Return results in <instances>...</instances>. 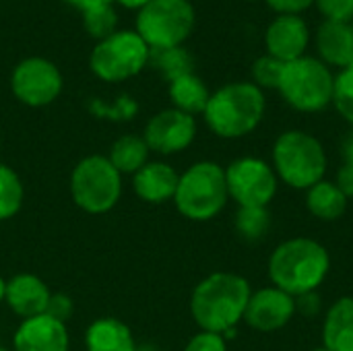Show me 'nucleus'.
<instances>
[{
  "label": "nucleus",
  "mask_w": 353,
  "mask_h": 351,
  "mask_svg": "<svg viewBox=\"0 0 353 351\" xmlns=\"http://www.w3.org/2000/svg\"><path fill=\"white\" fill-rule=\"evenodd\" d=\"M283 66H285V62H281V60H277V58H273L269 54L256 58L254 64H252V83L259 89H277Z\"/></svg>",
  "instance_id": "cd10ccee"
},
{
  "label": "nucleus",
  "mask_w": 353,
  "mask_h": 351,
  "mask_svg": "<svg viewBox=\"0 0 353 351\" xmlns=\"http://www.w3.org/2000/svg\"><path fill=\"white\" fill-rule=\"evenodd\" d=\"M70 337L66 323L50 314L21 321L12 335V351H68Z\"/></svg>",
  "instance_id": "4468645a"
},
{
  "label": "nucleus",
  "mask_w": 353,
  "mask_h": 351,
  "mask_svg": "<svg viewBox=\"0 0 353 351\" xmlns=\"http://www.w3.org/2000/svg\"><path fill=\"white\" fill-rule=\"evenodd\" d=\"M265 93L254 83H228L211 93L203 112L207 126L221 139L250 134L265 116Z\"/></svg>",
  "instance_id": "7ed1b4c3"
},
{
  "label": "nucleus",
  "mask_w": 353,
  "mask_h": 351,
  "mask_svg": "<svg viewBox=\"0 0 353 351\" xmlns=\"http://www.w3.org/2000/svg\"><path fill=\"white\" fill-rule=\"evenodd\" d=\"M333 85L335 77L323 60L302 56L285 62L277 89L292 108L312 114L333 103Z\"/></svg>",
  "instance_id": "0eeeda50"
},
{
  "label": "nucleus",
  "mask_w": 353,
  "mask_h": 351,
  "mask_svg": "<svg viewBox=\"0 0 353 351\" xmlns=\"http://www.w3.org/2000/svg\"><path fill=\"white\" fill-rule=\"evenodd\" d=\"M190 0H151L137 12V33L149 50L182 46L194 29Z\"/></svg>",
  "instance_id": "6e6552de"
},
{
  "label": "nucleus",
  "mask_w": 353,
  "mask_h": 351,
  "mask_svg": "<svg viewBox=\"0 0 353 351\" xmlns=\"http://www.w3.org/2000/svg\"><path fill=\"white\" fill-rule=\"evenodd\" d=\"M0 351H10V350H4V348H0Z\"/></svg>",
  "instance_id": "37998d69"
},
{
  "label": "nucleus",
  "mask_w": 353,
  "mask_h": 351,
  "mask_svg": "<svg viewBox=\"0 0 353 351\" xmlns=\"http://www.w3.org/2000/svg\"><path fill=\"white\" fill-rule=\"evenodd\" d=\"M335 184H337V188L350 199L353 197V168L352 166H343L339 172H337V180H335Z\"/></svg>",
  "instance_id": "c9c22d12"
},
{
  "label": "nucleus",
  "mask_w": 353,
  "mask_h": 351,
  "mask_svg": "<svg viewBox=\"0 0 353 351\" xmlns=\"http://www.w3.org/2000/svg\"><path fill=\"white\" fill-rule=\"evenodd\" d=\"M120 6H124V8H132V10H141L147 2H151V0H116Z\"/></svg>",
  "instance_id": "4c0bfd02"
},
{
  "label": "nucleus",
  "mask_w": 353,
  "mask_h": 351,
  "mask_svg": "<svg viewBox=\"0 0 353 351\" xmlns=\"http://www.w3.org/2000/svg\"><path fill=\"white\" fill-rule=\"evenodd\" d=\"M325 21L335 23H352L353 21V0H314Z\"/></svg>",
  "instance_id": "7c9ffc66"
},
{
  "label": "nucleus",
  "mask_w": 353,
  "mask_h": 351,
  "mask_svg": "<svg viewBox=\"0 0 353 351\" xmlns=\"http://www.w3.org/2000/svg\"><path fill=\"white\" fill-rule=\"evenodd\" d=\"M331 269L327 248L310 238L281 242L269 259V279L275 288L298 298L316 292Z\"/></svg>",
  "instance_id": "f03ea898"
},
{
  "label": "nucleus",
  "mask_w": 353,
  "mask_h": 351,
  "mask_svg": "<svg viewBox=\"0 0 353 351\" xmlns=\"http://www.w3.org/2000/svg\"><path fill=\"white\" fill-rule=\"evenodd\" d=\"M4 298H6V279L0 277V304L4 302Z\"/></svg>",
  "instance_id": "ea45409f"
},
{
  "label": "nucleus",
  "mask_w": 353,
  "mask_h": 351,
  "mask_svg": "<svg viewBox=\"0 0 353 351\" xmlns=\"http://www.w3.org/2000/svg\"><path fill=\"white\" fill-rule=\"evenodd\" d=\"M273 170L288 186L308 190L325 180V147L316 137L304 130H285L273 145Z\"/></svg>",
  "instance_id": "39448f33"
},
{
  "label": "nucleus",
  "mask_w": 353,
  "mask_h": 351,
  "mask_svg": "<svg viewBox=\"0 0 353 351\" xmlns=\"http://www.w3.org/2000/svg\"><path fill=\"white\" fill-rule=\"evenodd\" d=\"M319 308H321V302H319L316 292H310V294L296 298V312H302L306 317H314L319 312Z\"/></svg>",
  "instance_id": "f704fd0d"
},
{
  "label": "nucleus",
  "mask_w": 353,
  "mask_h": 351,
  "mask_svg": "<svg viewBox=\"0 0 353 351\" xmlns=\"http://www.w3.org/2000/svg\"><path fill=\"white\" fill-rule=\"evenodd\" d=\"M312 351H329L327 348H316V350H312Z\"/></svg>",
  "instance_id": "a19ab883"
},
{
  "label": "nucleus",
  "mask_w": 353,
  "mask_h": 351,
  "mask_svg": "<svg viewBox=\"0 0 353 351\" xmlns=\"http://www.w3.org/2000/svg\"><path fill=\"white\" fill-rule=\"evenodd\" d=\"M64 2H68L70 6H74V8H79L81 12H85V10H91V8H95V6L112 4L114 0H64Z\"/></svg>",
  "instance_id": "e433bc0d"
},
{
  "label": "nucleus",
  "mask_w": 353,
  "mask_h": 351,
  "mask_svg": "<svg viewBox=\"0 0 353 351\" xmlns=\"http://www.w3.org/2000/svg\"><path fill=\"white\" fill-rule=\"evenodd\" d=\"M323 348L329 351H353V298H339L325 314Z\"/></svg>",
  "instance_id": "aec40b11"
},
{
  "label": "nucleus",
  "mask_w": 353,
  "mask_h": 351,
  "mask_svg": "<svg viewBox=\"0 0 353 351\" xmlns=\"http://www.w3.org/2000/svg\"><path fill=\"white\" fill-rule=\"evenodd\" d=\"M83 25L91 37L101 41V39H105L118 31L116 29L118 27V12L114 10V4L95 6V8L83 12Z\"/></svg>",
  "instance_id": "bb28decb"
},
{
  "label": "nucleus",
  "mask_w": 353,
  "mask_h": 351,
  "mask_svg": "<svg viewBox=\"0 0 353 351\" xmlns=\"http://www.w3.org/2000/svg\"><path fill=\"white\" fill-rule=\"evenodd\" d=\"M230 201L225 168L217 161H196L180 174L174 205L190 221H209L217 217Z\"/></svg>",
  "instance_id": "20e7f679"
},
{
  "label": "nucleus",
  "mask_w": 353,
  "mask_h": 351,
  "mask_svg": "<svg viewBox=\"0 0 353 351\" xmlns=\"http://www.w3.org/2000/svg\"><path fill=\"white\" fill-rule=\"evenodd\" d=\"M149 147L139 134H122L110 147L108 159L122 176H134L145 163H149Z\"/></svg>",
  "instance_id": "412c9836"
},
{
  "label": "nucleus",
  "mask_w": 353,
  "mask_h": 351,
  "mask_svg": "<svg viewBox=\"0 0 353 351\" xmlns=\"http://www.w3.org/2000/svg\"><path fill=\"white\" fill-rule=\"evenodd\" d=\"M149 62L155 66V70L168 81H176L184 74L194 72V60L190 52L182 46L176 48H165V50H151Z\"/></svg>",
  "instance_id": "b1692460"
},
{
  "label": "nucleus",
  "mask_w": 353,
  "mask_h": 351,
  "mask_svg": "<svg viewBox=\"0 0 353 351\" xmlns=\"http://www.w3.org/2000/svg\"><path fill=\"white\" fill-rule=\"evenodd\" d=\"M228 194L238 207H269L277 194L279 178L265 159L240 157L225 168Z\"/></svg>",
  "instance_id": "9d476101"
},
{
  "label": "nucleus",
  "mask_w": 353,
  "mask_h": 351,
  "mask_svg": "<svg viewBox=\"0 0 353 351\" xmlns=\"http://www.w3.org/2000/svg\"><path fill=\"white\" fill-rule=\"evenodd\" d=\"M70 197L89 215L110 213L122 197V174L105 155H87L72 168Z\"/></svg>",
  "instance_id": "423d86ee"
},
{
  "label": "nucleus",
  "mask_w": 353,
  "mask_h": 351,
  "mask_svg": "<svg viewBox=\"0 0 353 351\" xmlns=\"http://www.w3.org/2000/svg\"><path fill=\"white\" fill-rule=\"evenodd\" d=\"M252 296L250 283L236 273H211L190 296V314L201 331L225 335L244 321L248 300Z\"/></svg>",
  "instance_id": "f257e3e1"
},
{
  "label": "nucleus",
  "mask_w": 353,
  "mask_h": 351,
  "mask_svg": "<svg viewBox=\"0 0 353 351\" xmlns=\"http://www.w3.org/2000/svg\"><path fill=\"white\" fill-rule=\"evenodd\" d=\"M267 4L277 12V14H300L308 6L314 4V0H267Z\"/></svg>",
  "instance_id": "72a5a7b5"
},
{
  "label": "nucleus",
  "mask_w": 353,
  "mask_h": 351,
  "mask_svg": "<svg viewBox=\"0 0 353 351\" xmlns=\"http://www.w3.org/2000/svg\"><path fill=\"white\" fill-rule=\"evenodd\" d=\"M333 106L337 108V112L350 124H353V66L343 68L335 77V85H333Z\"/></svg>",
  "instance_id": "c85d7f7f"
},
{
  "label": "nucleus",
  "mask_w": 353,
  "mask_h": 351,
  "mask_svg": "<svg viewBox=\"0 0 353 351\" xmlns=\"http://www.w3.org/2000/svg\"><path fill=\"white\" fill-rule=\"evenodd\" d=\"M271 228V215L267 207H240L236 213V230L244 240H261Z\"/></svg>",
  "instance_id": "a878e982"
},
{
  "label": "nucleus",
  "mask_w": 353,
  "mask_h": 351,
  "mask_svg": "<svg viewBox=\"0 0 353 351\" xmlns=\"http://www.w3.org/2000/svg\"><path fill=\"white\" fill-rule=\"evenodd\" d=\"M196 137V120L176 108L157 112L145 126L143 139L149 151L159 155H176L192 145Z\"/></svg>",
  "instance_id": "f8f14e48"
},
{
  "label": "nucleus",
  "mask_w": 353,
  "mask_h": 351,
  "mask_svg": "<svg viewBox=\"0 0 353 351\" xmlns=\"http://www.w3.org/2000/svg\"><path fill=\"white\" fill-rule=\"evenodd\" d=\"M137 110H139L137 101L130 99V97H126V95L118 97L116 103H110V106L103 103V101H97V99L91 103V112L95 116L110 118V120H130L137 114Z\"/></svg>",
  "instance_id": "c756f323"
},
{
  "label": "nucleus",
  "mask_w": 353,
  "mask_h": 351,
  "mask_svg": "<svg viewBox=\"0 0 353 351\" xmlns=\"http://www.w3.org/2000/svg\"><path fill=\"white\" fill-rule=\"evenodd\" d=\"M149 46L137 31H116L97 41L89 58V68L105 83H122L137 77L149 64Z\"/></svg>",
  "instance_id": "1a4fd4ad"
},
{
  "label": "nucleus",
  "mask_w": 353,
  "mask_h": 351,
  "mask_svg": "<svg viewBox=\"0 0 353 351\" xmlns=\"http://www.w3.org/2000/svg\"><path fill=\"white\" fill-rule=\"evenodd\" d=\"M87 351H137V341L126 323L116 317L95 319L85 331Z\"/></svg>",
  "instance_id": "6ab92c4d"
},
{
  "label": "nucleus",
  "mask_w": 353,
  "mask_h": 351,
  "mask_svg": "<svg viewBox=\"0 0 353 351\" xmlns=\"http://www.w3.org/2000/svg\"><path fill=\"white\" fill-rule=\"evenodd\" d=\"M46 314L54 317L60 323H66L74 314V304H72V300L66 294H52V298L48 302Z\"/></svg>",
  "instance_id": "473e14b6"
},
{
  "label": "nucleus",
  "mask_w": 353,
  "mask_h": 351,
  "mask_svg": "<svg viewBox=\"0 0 353 351\" xmlns=\"http://www.w3.org/2000/svg\"><path fill=\"white\" fill-rule=\"evenodd\" d=\"M345 163L353 168V130L350 132L347 141H345Z\"/></svg>",
  "instance_id": "58836bf2"
},
{
  "label": "nucleus",
  "mask_w": 353,
  "mask_h": 351,
  "mask_svg": "<svg viewBox=\"0 0 353 351\" xmlns=\"http://www.w3.org/2000/svg\"><path fill=\"white\" fill-rule=\"evenodd\" d=\"M306 207L321 221H335L343 217L347 209V197L337 188L335 182L321 180L306 190Z\"/></svg>",
  "instance_id": "4be33fe9"
},
{
  "label": "nucleus",
  "mask_w": 353,
  "mask_h": 351,
  "mask_svg": "<svg viewBox=\"0 0 353 351\" xmlns=\"http://www.w3.org/2000/svg\"><path fill=\"white\" fill-rule=\"evenodd\" d=\"M350 66H353V60H352V64H350ZM350 66H347V68H350Z\"/></svg>",
  "instance_id": "c03bdc74"
},
{
  "label": "nucleus",
  "mask_w": 353,
  "mask_h": 351,
  "mask_svg": "<svg viewBox=\"0 0 353 351\" xmlns=\"http://www.w3.org/2000/svg\"><path fill=\"white\" fill-rule=\"evenodd\" d=\"M178 180L180 174L170 163L149 161L132 176V188L141 201L149 205H161L174 201Z\"/></svg>",
  "instance_id": "f3484780"
},
{
  "label": "nucleus",
  "mask_w": 353,
  "mask_h": 351,
  "mask_svg": "<svg viewBox=\"0 0 353 351\" xmlns=\"http://www.w3.org/2000/svg\"><path fill=\"white\" fill-rule=\"evenodd\" d=\"M308 39L310 31L300 14H277L265 31L267 54L281 62H292L306 56Z\"/></svg>",
  "instance_id": "2eb2a0df"
},
{
  "label": "nucleus",
  "mask_w": 353,
  "mask_h": 351,
  "mask_svg": "<svg viewBox=\"0 0 353 351\" xmlns=\"http://www.w3.org/2000/svg\"><path fill=\"white\" fill-rule=\"evenodd\" d=\"M184 351H228V343H225V337L219 333L201 331L194 337H190Z\"/></svg>",
  "instance_id": "2f4dec72"
},
{
  "label": "nucleus",
  "mask_w": 353,
  "mask_h": 351,
  "mask_svg": "<svg viewBox=\"0 0 353 351\" xmlns=\"http://www.w3.org/2000/svg\"><path fill=\"white\" fill-rule=\"evenodd\" d=\"M209 97H211V91L207 89L205 81L196 77L194 72L184 74L170 83V99L174 108L184 114H190V116L203 114L209 103Z\"/></svg>",
  "instance_id": "5701e85b"
},
{
  "label": "nucleus",
  "mask_w": 353,
  "mask_h": 351,
  "mask_svg": "<svg viewBox=\"0 0 353 351\" xmlns=\"http://www.w3.org/2000/svg\"><path fill=\"white\" fill-rule=\"evenodd\" d=\"M0 151H2V139H0Z\"/></svg>",
  "instance_id": "79ce46f5"
},
{
  "label": "nucleus",
  "mask_w": 353,
  "mask_h": 351,
  "mask_svg": "<svg viewBox=\"0 0 353 351\" xmlns=\"http://www.w3.org/2000/svg\"><path fill=\"white\" fill-rule=\"evenodd\" d=\"M62 72L58 66L41 56L21 60L10 74L12 95L29 108H43L58 99L62 93Z\"/></svg>",
  "instance_id": "9b49d317"
},
{
  "label": "nucleus",
  "mask_w": 353,
  "mask_h": 351,
  "mask_svg": "<svg viewBox=\"0 0 353 351\" xmlns=\"http://www.w3.org/2000/svg\"><path fill=\"white\" fill-rule=\"evenodd\" d=\"M25 190L19 174L0 161V221L12 219L23 207Z\"/></svg>",
  "instance_id": "393cba45"
},
{
  "label": "nucleus",
  "mask_w": 353,
  "mask_h": 351,
  "mask_svg": "<svg viewBox=\"0 0 353 351\" xmlns=\"http://www.w3.org/2000/svg\"><path fill=\"white\" fill-rule=\"evenodd\" d=\"M316 50L325 64L347 68L353 60V29L350 23L325 21L316 29Z\"/></svg>",
  "instance_id": "a211bd4d"
},
{
  "label": "nucleus",
  "mask_w": 353,
  "mask_h": 351,
  "mask_svg": "<svg viewBox=\"0 0 353 351\" xmlns=\"http://www.w3.org/2000/svg\"><path fill=\"white\" fill-rule=\"evenodd\" d=\"M296 314V298L283 290L271 285L259 292H252L244 321L250 329L259 333H273L283 329Z\"/></svg>",
  "instance_id": "ddd939ff"
},
{
  "label": "nucleus",
  "mask_w": 353,
  "mask_h": 351,
  "mask_svg": "<svg viewBox=\"0 0 353 351\" xmlns=\"http://www.w3.org/2000/svg\"><path fill=\"white\" fill-rule=\"evenodd\" d=\"M50 298V288L46 285L43 279H39L33 273H19L6 281L4 302L10 308V312L17 314L21 321L46 314Z\"/></svg>",
  "instance_id": "dca6fc26"
},
{
  "label": "nucleus",
  "mask_w": 353,
  "mask_h": 351,
  "mask_svg": "<svg viewBox=\"0 0 353 351\" xmlns=\"http://www.w3.org/2000/svg\"><path fill=\"white\" fill-rule=\"evenodd\" d=\"M350 25H352V29H353V21H352V23H350Z\"/></svg>",
  "instance_id": "a18cd8bd"
}]
</instances>
